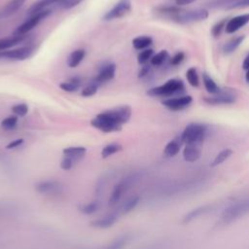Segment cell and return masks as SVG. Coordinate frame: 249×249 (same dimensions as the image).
<instances>
[{"label": "cell", "mask_w": 249, "mask_h": 249, "mask_svg": "<svg viewBox=\"0 0 249 249\" xmlns=\"http://www.w3.org/2000/svg\"><path fill=\"white\" fill-rule=\"evenodd\" d=\"M202 80H203L204 87L208 92H210L212 94H217L220 92L219 87L217 86V84L214 82V80L209 75H207L206 73H203Z\"/></svg>", "instance_id": "cell-28"}, {"label": "cell", "mask_w": 249, "mask_h": 249, "mask_svg": "<svg viewBox=\"0 0 249 249\" xmlns=\"http://www.w3.org/2000/svg\"><path fill=\"white\" fill-rule=\"evenodd\" d=\"M86 56V51L83 49H78L72 52L67 59V64L70 68H75L77 67L85 58Z\"/></svg>", "instance_id": "cell-22"}, {"label": "cell", "mask_w": 249, "mask_h": 249, "mask_svg": "<svg viewBox=\"0 0 249 249\" xmlns=\"http://www.w3.org/2000/svg\"><path fill=\"white\" fill-rule=\"evenodd\" d=\"M184 84L181 80L171 79L163 85L150 89L147 94L150 96H169L184 90Z\"/></svg>", "instance_id": "cell-4"}, {"label": "cell", "mask_w": 249, "mask_h": 249, "mask_svg": "<svg viewBox=\"0 0 249 249\" xmlns=\"http://www.w3.org/2000/svg\"><path fill=\"white\" fill-rule=\"evenodd\" d=\"M242 66H243V69H244V70H248V69H249V53H248L247 56L244 58L243 63H242Z\"/></svg>", "instance_id": "cell-49"}, {"label": "cell", "mask_w": 249, "mask_h": 249, "mask_svg": "<svg viewBox=\"0 0 249 249\" xmlns=\"http://www.w3.org/2000/svg\"><path fill=\"white\" fill-rule=\"evenodd\" d=\"M209 12L205 9H195L182 11L180 10L178 13L172 16V18L179 23H192L204 20L208 18Z\"/></svg>", "instance_id": "cell-5"}, {"label": "cell", "mask_w": 249, "mask_h": 249, "mask_svg": "<svg viewBox=\"0 0 249 249\" xmlns=\"http://www.w3.org/2000/svg\"><path fill=\"white\" fill-rule=\"evenodd\" d=\"M12 111L16 116H19V117H24L27 112H28V106L25 103H19V104H16L12 107Z\"/></svg>", "instance_id": "cell-40"}, {"label": "cell", "mask_w": 249, "mask_h": 249, "mask_svg": "<svg viewBox=\"0 0 249 249\" xmlns=\"http://www.w3.org/2000/svg\"><path fill=\"white\" fill-rule=\"evenodd\" d=\"M129 239L130 236L128 234H123L109 242L102 249H123L129 242Z\"/></svg>", "instance_id": "cell-24"}, {"label": "cell", "mask_w": 249, "mask_h": 249, "mask_svg": "<svg viewBox=\"0 0 249 249\" xmlns=\"http://www.w3.org/2000/svg\"><path fill=\"white\" fill-rule=\"evenodd\" d=\"M33 53V49L31 47H21L19 49L14 50H6L0 52V58L6 59H14V60H24L31 56Z\"/></svg>", "instance_id": "cell-11"}, {"label": "cell", "mask_w": 249, "mask_h": 249, "mask_svg": "<svg viewBox=\"0 0 249 249\" xmlns=\"http://www.w3.org/2000/svg\"><path fill=\"white\" fill-rule=\"evenodd\" d=\"M149 69H150V67L148 66V65H144L142 68H141V70H140V72H139V77H143V76H145L146 74H148V72H149Z\"/></svg>", "instance_id": "cell-48"}, {"label": "cell", "mask_w": 249, "mask_h": 249, "mask_svg": "<svg viewBox=\"0 0 249 249\" xmlns=\"http://www.w3.org/2000/svg\"><path fill=\"white\" fill-rule=\"evenodd\" d=\"M205 178L203 176H194L182 180H175L163 183L159 186L158 194L163 197H172L184 194H189L204 185Z\"/></svg>", "instance_id": "cell-1"}, {"label": "cell", "mask_w": 249, "mask_h": 249, "mask_svg": "<svg viewBox=\"0 0 249 249\" xmlns=\"http://www.w3.org/2000/svg\"><path fill=\"white\" fill-rule=\"evenodd\" d=\"M232 153L233 152H232L231 149H224V150H222L214 158V160H213V161L211 163V166L214 167V166H217V165L223 163L225 160H227L232 155Z\"/></svg>", "instance_id": "cell-30"}, {"label": "cell", "mask_w": 249, "mask_h": 249, "mask_svg": "<svg viewBox=\"0 0 249 249\" xmlns=\"http://www.w3.org/2000/svg\"><path fill=\"white\" fill-rule=\"evenodd\" d=\"M18 124V116H9L1 121V126L4 129H13Z\"/></svg>", "instance_id": "cell-37"}, {"label": "cell", "mask_w": 249, "mask_h": 249, "mask_svg": "<svg viewBox=\"0 0 249 249\" xmlns=\"http://www.w3.org/2000/svg\"><path fill=\"white\" fill-rule=\"evenodd\" d=\"M2 216V212H1V210H0V217Z\"/></svg>", "instance_id": "cell-52"}, {"label": "cell", "mask_w": 249, "mask_h": 249, "mask_svg": "<svg viewBox=\"0 0 249 249\" xmlns=\"http://www.w3.org/2000/svg\"><path fill=\"white\" fill-rule=\"evenodd\" d=\"M180 142H178L177 140H171L169 141L165 147H164V150H163V154L166 156V157H174L178 154L179 150H180Z\"/></svg>", "instance_id": "cell-29"}, {"label": "cell", "mask_w": 249, "mask_h": 249, "mask_svg": "<svg viewBox=\"0 0 249 249\" xmlns=\"http://www.w3.org/2000/svg\"><path fill=\"white\" fill-rule=\"evenodd\" d=\"M115 73H116V64L114 63L106 64L100 69L99 73L96 75L93 81V84H96L98 86L99 84L109 82L115 77Z\"/></svg>", "instance_id": "cell-16"}, {"label": "cell", "mask_w": 249, "mask_h": 249, "mask_svg": "<svg viewBox=\"0 0 249 249\" xmlns=\"http://www.w3.org/2000/svg\"><path fill=\"white\" fill-rule=\"evenodd\" d=\"M244 40V36L241 35V36H237V37H234L232 39H231L230 41H228L224 46H223V51L225 53H231L232 52H234L240 45L241 43L243 42Z\"/></svg>", "instance_id": "cell-26"}, {"label": "cell", "mask_w": 249, "mask_h": 249, "mask_svg": "<svg viewBox=\"0 0 249 249\" xmlns=\"http://www.w3.org/2000/svg\"><path fill=\"white\" fill-rule=\"evenodd\" d=\"M22 143H23V139H22V138H18V139H15V140L11 141L10 143H8V144L6 145V149H9V150H11V149H15V148H18V147H19V146H20Z\"/></svg>", "instance_id": "cell-45"}, {"label": "cell", "mask_w": 249, "mask_h": 249, "mask_svg": "<svg viewBox=\"0 0 249 249\" xmlns=\"http://www.w3.org/2000/svg\"><path fill=\"white\" fill-rule=\"evenodd\" d=\"M90 124L96 129L105 133L120 131L122 129L121 124H116L115 122L104 116L102 113H99L94 119H92L90 121Z\"/></svg>", "instance_id": "cell-9"}, {"label": "cell", "mask_w": 249, "mask_h": 249, "mask_svg": "<svg viewBox=\"0 0 249 249\" xmlns=\"http://www.w3.org/2000/svg\"><path fill=\"white\" fill-rule=\"evenodd\" d=\"M116 221H117V217L113 214H110V215H106L102 218L91 221L90 226L97 228V229H107V228L112 227L116 223Z\"/></svg>", "instance_id": "cell-21"}, {"label": "cell", "mask_w": 249, "mask_h": 249, "mask_svg": "<svg viewBox=\"0 0 249 249\" xmlns=\"http://www.w3.org/2000/svg\"><path fill=\"white\" fill-rule=\"evenodd\" d=\"M61 0H41L31 6L29 9V14L32 16L38 12H41L43 10H46L47 7L53 5V4H58Z\"/></svg>", "instance_id": "cell-25"}, {"label": "cell", "mask_w": 249, "mask_h": 249, "mask_svg": "<svg viewBox=\"0 0 249 249\" xmlns=\"http://www.w3.org/2000/svg\"><path fill=\"white\" fill-rule=\"evenodd\" d=\"M25 36H13V37H8V38H3L0 39V52L6 51L10 48H13L22 42L24 40Z\"/></svg>", "instance_id": "cell-23"}, {"label": "cell", "mask_w": 249, "mask_h": 249, "mask_svg": "<svg viewBox=\"0 0 249 249\" xmlns=\"http://www.w3.org/2000/svg\"><path fill=\"white\" fill-rule=\"evenodd\" d=\"M167 58H168V53H167V51L162 50V51L159 52L158 53L154 54L150 60H151V64H152V65H154V66H160V65H161Z\"/></svg>", "instance_id": "cell-35"}, {"label": "cell", "mask_w": 249, "mask_h": 249, "mask_svg": "<svg viewBox=\"0 0 249 249\" xmlns=\"http://www.w3.org/2000/svg\"><path fill=\"white\" fill-rule=\"evenodd\" d=\"M122 150V145H120L119 143H110L108 145H106L102 151H101V157L103 159H106L118 152H120Z\"/></svg>", "instance_id": "cell-32"}, {"label": "cell", "mask_w": 249, "mask_h": 249, "mask_svg": "<svg viewBox=\"0 0 249 249\" xmlns=\"http://www.w3.org/2000/svg\"><path fill=\"white\" fill-rule=\"evenodd\" d=\"M143 249H164V244H156L147 248H143Z\"/></svg>", "instance_id": "cell-50"}, {"label": "cell", "mask_w": 249, "mask_h": 249, "mask_svg": "<svg viewBox=\"0 0 249 249\" xmlns=\"http://www.w3.org/2000/svg\"><path fill=\"white\" fill-rule=\"evenodd\" d=\"M226 19H223V20H221V21H219L218 23H216L213 27H212V30H211V32H212V35L214 36V37H217V36H219L220 34H221V32H222V30L223 29H225V26H226Z\"/></svg>", "instance_id": "cell-43"}, {"label": "cell", "mask_w": 249, "mask_h": 249, "mask_svg": "<svg viewBox=\"0 0 249 249\" xmlns=\"http://www.w3.org/2000/svg\"><path fill=\"white\" fill-rule=\"evenodd\" d=\"M249 213V198L241 199L228 206L222 213L218 224L220 226H227L240 219Z\"/></svg>", "instance_id": "cell-2"}, {"label": "cell", "mask_w": 249, "mask_h": 249, "mask_svg": "<svg viewBox=\"0 0 249 249\" xmlns=\"http://www.w3.org/2000/svg\"><path fill=\"white\" fill-rule=\"evenodd\" d=\"M63 157L71 159L74 162L80 160L84 158V156L87 153V149L82 146H76V147H67L63 149Z\"/></svg>", "instance_id": "cell-18"}, {"label": "cell", "mask_w": 249, "mask_h": 249, "mask_svg": "<svg viewBox=\"0 0 249 249\" xmlns=\"http://www.w3.org/2000/svg\"><path fill=\"white\" fill-rule=\"evenodd\" d=\"M140 178L139 174L134 173V174H130L129 176L124 178L122 181H120L113 189L111 195H110V198H109V203L110 204H114L116 203L121 197L131 187L133 186L137 180Z\"/></svg>", "instance_id": "cell-6"}, {"label": "cell", "mask_w": 249, "mask_h": 249, "mask_svg": "<svg viewBox=\"0 0 249 249\" xmlns=\"http://www.w3.org/2000/svg\"><path fill=\"white\" fill-rule=\"evenodd\" d=\"M74 163H75V162H74L71 159L66 158V157H63V159H62L61 161H60V167H61L63 170H69V169L73 166Z\"/></svg>", "instance_id": "cell-44"}, {"label": "cell", "mask_w": 249, "mask_h": 249, "mask_svg": "<svg viewBox=\"0 0 249 249\" xmlns=\"http://www.w3.org/2000/svg\"><path fill=\"white\" fill-rule=\"evenodd\" d=\"M26 0H10L1 12V17H10L17 13L20 9Z\"/></svg>", "instance_id": "cell-20"}, {"label": "cell", "mask_w": 249, "mask_h": 249, "mask_svg": "<svg viewBox=\"0 0 249 249\" xmlns=\"http://www.w3.org/2000/svg\"><path fill=\"white\" fill-rule=\"evenodd\" d=\"M104 116L115 122L116 124H119L123 125L124 124L127 123L131 117V108L129 106L124 105L120 107H116L114 109H109L106 111L101 112Z\"/></svg>", "instance_id": "cell-8"}, {"label": "cell", "mask_w": 249, "mask_h": 249, "mask_svg": "<svg viewBox=\"0 0 249 249\" xmlns=\"http://www.w3.org/2000/svg\"><path fill=\"white\" fill-rule=\"evenodd\" d=\"M97 89H98V86L96 84H90L87 87H85L82 91H81V95L82 96H85V97H89V96H92L96 93L97 91Z\"/></svg>", "instance_id": "cell-41"}, {"label": "cell", "mask_w": 249, "mask_h": 249, "mask_svg": "<svg viewBox=\"0 0 249 249\" xmlns=\"http://www.w3.org/2000/svg\"><path fill=\"white\" fill-rule=\"evenodd\" d=\"M184 57H185V55H184L183 53H177L171 58V64H172V65H178V64H180V63L183 61Z\"/></svg>", "instance_id": "cell-46"}, {"label": "cell", "mask_w": 249, "mask_h": 249, "mask_svg": "<svg viewBox=\"0 0 249 249\" xmlns=\"http://www.w3.org/2000/svg\"><path fill=\"white\" fill-rule=\"evenodd\" d=\"M35 190L41 195H58L62 192V185L53 180L40 181L35 185Z\"/></svg>", "instance_id": "cell-12"}, {"label": "cell", "mask_w": 249, "mask_h": 249, "mask_svg": "<svg viewBox=\"0 0 249 249\" xmlns=\"http://www.w3.org/2000/svg\"><path fill=\"white\" fill-rule=\"evenodd\" d=\"M214 208V204L212 203H207V204H203L200 206H197L192 210H190L189 212H187L181 220L182 224H189L196 219H198L201 216L206 215L207 213H209L210 211H212Z\"/></svg>", "instance_id": "cell-13"}, {"label": "cell", "mask_w": 249, "mask_h": 249, "mask_svg": "<svg viewBox=\"0 0 249 249\" xmlns=\"http://www.w3.org/2000/svg\"><path fill=\"white\" fill-rule=\"evenodd\" d=\"M204 102L210 105H219V104H231L235 101V96L230 92H219L213 96L204 97Z\"/></svg>", "instance_id": "cell-17"}, {"label": "cell", "mask_w": 249, "mask_h": 249, "mask_svg": "<svg viewBox=\"0 0 249 249\" xmlns=\"http://www.w3.org/2000/svg\"><path fill=\"white\" fill-rule=\"evenodd\" d=\"M207 132V127L204 124L192 123L189 124L181 134V141L186 144H198L203 141Z\"/></svg>", "instance_id": "cell-3"}, {"label": "cell", "mask_w": 249, "mask_h": 249, "mask_svg": "<svg viewBox=\"0 0 249 249\" xmlns=\"http://www.w3.org/2000/svg\"><path fill=\"white\" fill-rule=\"evenodd\" d=\"M193 99L190 95L180 96V97H174V98H168L163 100L161 103L164 107L171 111H179L183 110L186 107H188L192 103Z\"/></svg>", "instance_id": "cell-14"}, {"label": "cell", "mask_w": 249, "mask_h": 249, "mask_svg": "<svg viewBox=\"0 0 249 249\" xmlns=\"http://www.w3.org/2000/svg\"><path fill=\"white\" fill-rule=\"evenodd\" d=\"M249 6V0H241L240 2L236 3L235 5H233L231 9H235V8H244Z\"/></svg>", "instance_id": "cell-47"}, {"label": "cell", "mask_w": 249, "mask_h": 249, "mask_svg": "<svg viewBox=\"0 0 249 249\" xmlns=\"http://www.w3.org/2000/svg\"><path fill=\"white\" fill-rule=\"evenodd\" d=\"M153 55H154V50H152V49H145V50H143L138 54V56H137L138 63H140V64L146 63L149 59L152 58Z\"/></svg>", "instance_id": "cell-39"}, {"label": "cell", "mask_w": 249, "mask_h": 249, "mask_svg": "<svg viewBox=\"0 0 249 249\" xmlns=\"http://www.w3.org/2000/svg\"><path fill=\"white\" fill-rule=\"evenodd\" d=\"M49 15H51L50 10H43L41 12H38L31 16L30 18H28L26 21H24L21 25H19L14 32L15 36H25L26 33L31 31L42 19L47 18Z\"/></svg>", "instance_id": "cell-7"}, {"label": "cell", "mask_w": 249, "mask_h": 249, "mask_svg": "<svg viewBox=\"0 0 249 249\" xmlns=\"http://www.w3.org/2000/svg\"><path fill=\"white\" fill-rule=\"evenodd\" d=\"M83 0H61L57 5L64 10H69L76 7Z\"/></svg>", "instance_id": "cell-42"}, {"label": "cell", "mask_w": 249, "mask_h": 249, "mask_svg": "<svg viewBox=\"0 0 249 249\" xmlns=\"http://www.w3.org/2000/svg\"><path fill=\"white\" fill-rule=\"evenodd\" d=\"M100 207V203L99 201L97 200H94V201H91V202H89V203H86V204H83L79 207V210L80 212H82L83 214H86V215H90V214H93L95 213Z\"/></svg>", "instance_id": "cell-33"}, {"label": "cell", "mask_w": 249, "mask_h": 249, "mask_svg": "<svg viewBox=\"0 0 249 249\" xmlns=\"http://www.w3.org/2000/svg\"><path fill=\"white\" fill-rule=\"evenodd\" d=\"M200 157V151L196 144H187L183 151V158L188 162H195Z\"/></svg>", "instance_id": "cell-19"}, {"label": "cell", "mask_w": 249, "mask_h": 249, "mask_svg": "<svg viewBox=\"0 0 249 249\" xmlns=\"http://www.w3.org/2000/svg\"><path fill=\"white\" fill-rule=\"evenodd\" d=\"M139 201H140V197H139V196H133V197H131L130 199H128L127 201L124 202V207H123V212H124V214L130 212L131 210H133V209L138 205Z\"/></svg>", "instance_id": "cell-38"}, {"label": "cell", "mask_w": 249, "mask_h": 249, "mask_svg": "<svg viewBox=\"0 0 249 249\" xmlns=\"http://www.w3.org/2000/svg\"><path fill=\"white\" fill-rule=\"evenodd\" d=\"M249 22V14H243L236 16L232 18H231L225 26V30L227 33L231 34L242 28L244 25H246Z\"/></svg>", "instance_id": "cell-15"}, {"label": "cell", "mask_w": 249, "mask_h": 249, "mask_svg": "<svg viewBox=\"0 0 249 249\" xmlns=\"http://www.w3.org/2000/svg\"><path fill=\"white\" fill-rule=\"evenodd\" d=\"M245 80L247 83H249V69L246 70V74H245Z\"/></svg>", "instance_id": "cell-51"}, {"label": "cell", "mask_w": 249, "mask_h": 249, "mask_svg": "<svg viewBox=\"0 0 249 249\" xmlns=\"http://www.w3.org/2000/svg\"><path fill=\"white\" fill-rule=\"evenodd\" d=\"M153 39L150 36H139L132 40V46L135 50H145L152 45Z\"/></svg>", "instance_id": "cell-27"}, {"label": "cell", "mask_w": 249, "mask_h": 249, "mask_svg": "<svg viewBox=\"0 0 249 249\" xmlns=\"http://www.w3.org/2000/svg\"><path fill=\"white\" fill-rule=\"evenodd\" d=\"M131 10V3L129 0H120L111 10H109L103 17L104 20H113L124 17Z\"/></svg>", "instance_id": "cell-10"}, {"label": "cell", "mask_w": 249, "mask_h": 249, "mask_svg": "<svg viewBox=\"0 0 249 249\" xmlns=\"http://www.w3.org/2000/svg\"><path fill=\"white\" fill-rule=\"evenodd\" d=\"M186 78L189 82V84L193 87H197L199 84V79H198V75L197 72L196 70V68L191 67L187 70L186 72Z\"/></svg>", "instance_id": "cell-36"}, {"label": "cell", "mask_w": 249, "mask_h": 249, "mask_svg": "<svg viewBox=\"0 0 249 249\" xmlns=\"http://www.w3.org/2000/svg\"><path fill=\"white\" fill-rule=\"evenodd\" d=\"M59 88L67 92H75L79 89L80 88V81L77 80L76 78L70 80V81H66V82H62L59 84Z\"/></svg>", "instance_id": "cell-31"}, {"label": "cell", "mask_w": 249, "mask_h": 249, "mask_svg": "<svg viewBox=\"0 0 249 249\" xmlns=\"http://www.w3.org/2000/svg\"><path fill=\"white\" fill-rule=\"evenodd\" d=\"M241 0H214L209 3V6L212 8H226L231 9L233 5L240 2Z\"/></svg>", "instance_id": "cell-34"}]
</instances>
